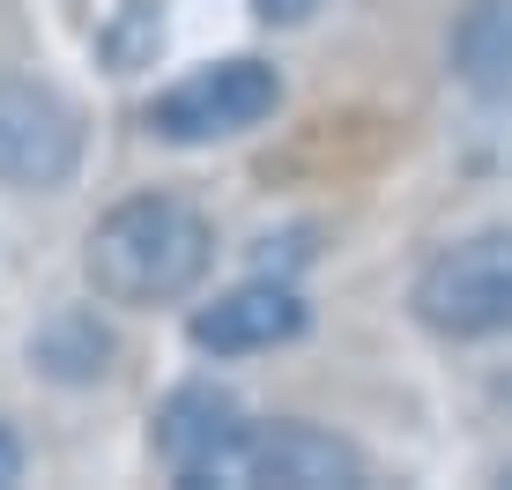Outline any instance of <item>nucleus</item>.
Here are the masks:
<instances>
[{
  "instance_id": "nucleus-1",
  "label": "nucleus",
  "mask_w": 512,
  "mask_h": 490,
  "mask_svg": "<svg viewBox=\"0 0 512 490\" xmlns=\"http://www.w3.org/2000/svg\"><path fill=\"white\" fill-rule=\"evenodd\" d=\"M208 260H216V231H208L201 208L179 194H134L90 231L82 275H90L104 305L149 312V305L186 297L208 275Z\"/></svg>"
},
{
  "instance_id": "nucleus-7",
  "label": "nucleus",
  "mask_w": 512,
  "mask_h": 490,
  "mask_svg": "<svg viewBox=\"0 0 512 490\" xmlns=\"http://www.w3.org/2000/svg\"><path fill=\"white\" fill-rule=\"evenodd\" d=\"M193 349L208 357H253V349H275V342H297L305 335V297L290 283H238L231 297L193 312Z\"/></svg>"
},
{
  "instance_id": "nucleus-2",
  "label": "nucleus",
  "mask_w": 512,
  "mask_h": 490,
  "mask_svg": "<svg viewBox=\"0 0 512 490\" xmlns=\"http://www.w3.org/2000/svg\"><path fill=\"white\" fill-rule=\"evenodd\" d=\"M409 305L431 335H453V342L512 335V231L461 238L438 260H423Z\"/></svg>"
},
{
  "instance_id": "nucleus-5",
  "label": "nucleus",
  "mask_w": 512,
  "mask_h": 490,
  "mask_svg": "<svg viewBox=\"0 0 512 490\" xmlns=\"http://www.w3.org/2000/svg\"><path fill=\"white\" fill-rule=\"evenodd\" d=\"M216 483H231V490H260V483L357 490L364 483V453L349 439H334V431H320V424H245V439L223 453Z\"/></svg>"
},
{
  "instance_id": "nucleus-12",
  "label": "nucleus",
  "mask_w": 512,
  "mask_h": 490,
  "mask_svg": "<svg viewBox=\"0 0 512 490\" xmlns=\"http://www.w3.org/2000/svg\"><path fill=\"white\" fill-rule=\"evenodd\" d=\"M490 394H498V401H512V372H505V379H498V387H490Z\"/></svg>"
},
{
  "instance_id": "nucleus-11",
  "label": "nucleus",
  "mask_w": 512,
  "mask_h": 490,
  "mask_svg": "<svg viewBox=\"0 0 512 490\" xmlns=\"http://www.w3.org/2000/svg\"><path fill=\"white\" fill-rule=\"evenodd\" d=\"M23 476V446H15V431H0V490Z\"/></svg>"
},
{
  "instance_id": "nucleus-10",
  "label": "nucleus",
  "mask_w": 512,
  "mask_h": 490,
  "mask_svg": "<svg viewBox=\"0 0 512 490\" xmlns=\"http://www.w3.org/2000/svg\"><path fill=\"white\" fill-rule=\"evenodd\" d=\"M260 15H268V23H305L312 8H320V0H253Z\"/></svg>"
},
{
  "instance_id": "nucleus-8",
  "label": "nucleus",
  "mask_w": 512,
  "mask_h": 490,
  "mask_svg": "<svg viewBox=\"0 0 512 490\" xmlns=\"http://www.w3.org/2000/svg\"><path fill=\"white\" fill-rule=\"evenodd\" d=\"M446 60L468 90H512V0H468Z\"/></svg>"
},
{
  "instance_id": "nucleus-6",
  "label": "nucleus",
  "mask_w": 512,
  "mask_h": 490,
  "mask_svg": "<svg viewBox=\"0 0 512 490\" xmlns=\"http://www.w3.org/2000/svg\"><path fill=\"white\" fill-rule=\"evenodd\" d=\"M245 439V409L223 387H179L156 409V453L186 490H208L223 468V453Z\"/></svg>"
},
{
  "instance_id": "nucleus-4",
  "label": "nucleus",
  "mask_w": 512,
  "mask_h": 490,
  "mask_svg": "<svg viewBox=\"0 0 512 490\" xmlns=\"http://www.w3.org/2000/svg\"><path fill=\"white\" fill-rule=\"evenodd\" d=\"M82 164V112L45 82L0 75V186L52 194Z\"/></svg>"
},
{
  "instance_id": "nucleus-3",
  "label": "nucleus",
  "mask_w": 512,
  "mask_h": 490,
  "mask_svg": "<svg viewBox=\"0 0 512 490\" xmlns=\"http://www.w3.org/2000/svg\"><path fill=\"white\" fill-rule=\"evenodd\" d=\"M275 104H282V75L268 60H253V52H238V60L193 67L186 82H171L149 104V127L179 149H201V142H231V134L260 127Z\"/></svg>"
},
{
  "instance_id": "nucleus-9",
  "label": "nucleus",
  "mask_w": 512,
  "mask_h": 490,
  "mask_svg": "<svg viewBox=\"0 0 512 490\" xmlns=\"http://www.w3.org/2000/svg\"><path fill=\"white\" fill-rule=\"evenodd\" d=\"M30 357H38L52 379H97L104 357H112V335H104L90 312H60V320L30 342Z\"/></svg>"
}]
</instances>
